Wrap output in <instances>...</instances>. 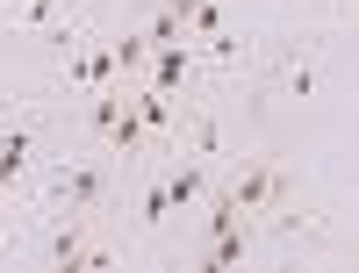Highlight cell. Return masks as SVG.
Instances as JSON below:
<instances>
[{
	"instance_id": "6da1fadb",
	"label": "cell",
	"mask_w": 359,
	"mask_h": 273,
	"mask_svg": "<svg viewBox=\"0 0 359 273\" xmlns=\"http://www.w3.org/2000/svg\"><path fill=\"white\" fill-rule=\"evenodd\" d=\"M115 194H123V173H115V151H72L57 144L50 166L36 173V187H29V201H36V216H108Z\"/></svg>"
},
{
	"instance_id": "7a4b0ae2",
	"label": "cell",
	"mask_w": 359,
	"mask_h": 273,
	"mask_svg": "<svg viewBox=\"0 0 359 273\" xmlns=\"http://www.w3.org/2000/svg\"><path fill=\"white\" fill-rule=\"evenodd\" d=\"M57 151V130L43 108H0V194L8 201H29V187H36V173L50 166Z\"/></svg>"
},
{
	"instance_id": "3957f363",
	"label": "cell",
	"mask_w": 359,
	"mask_h": 273,
	"mask_svg": "<svg viewBox=\"0 0 359 273\" xmlns=\"http://www.w3.org/2000/svg\"><path fill=\"white\" fill-rule=\"evenodd\" d=\"M216 187L237 201V208H245V216H273V208L280 201H294V194H302V180H294L280 159H259V151H237V159L216 173Z\"/></svg>"
},
{
	"instance_id": "277c9868",
	"label": "cell",
	"mask_w": 359,
	"mask_h": 273,
	"mask_svg": "<svg viewBox=\"0 0 359 273\" xmlns=\"http://www.w3.org/2000/svg\"><path fill=\"white\" fill-rule=\"evenodd\" d=\"M43 223V237H36V259L43 266H108L115 259V245H101V237H94V223L101 216H36Z\"/></svg>"
},
{
	"instance_id": "5b68a950",
	"label": "cell",
	"mask_w": 359,
	"mask_h": 273,
	"mask_svg": "<svg viewBox=\"0 0 359 273\" xmlns=\"http://www.w3.org/2000/svg\"><path fill=\"white\" fill-rule=\"evenodd\" d=\"M309 94H316V36L280 44L273 65L252 79V101H309Z\"/></svg>"
},
{
	"instance_id": "8992f818",
	"label": "cell",
	"mask_w": 359,
	"mask_h": 273,
	"mask_svg": "<svg viewBox=\"0 0 359 273\" xmlns=\"http://www.w3.org/2000/svg\"><path fill=\"white\" fill-rule=\"evenodd\" d=\"M259 252V216H245V223H230V230H216V237H201V252H194V266L201 273H223V266H245Z\"/></svg>"
},
{
	"instance_id": "52a82bcc",
	"label": "cell",
	"mask_w": 359,
	"mask_h": 273,
	"mask_svg": "<svg viewBox=\"0 0 359 273\" xmlns=\"http://www.w3.org/2000/svg\"><path fill=\"white\" fill-rule=\"evenodd\" d=\"M194 72H201V51H194V36H180V44H158L151 51V86H165V94H187L194 86Z\"/></svg>"
},
{
	"instance_id": "ba28073f",
	"label": "cell",
	"mask_w": 359,
	"mask_h": 273,
	"mask_svg": "<svg viewBox=\"0 0 359 273\" xmlns=\"http://www.w3.org/2000/svg\"><path fill=\"white\" fill-rule=\"evenodd\" d=\"M65 15H79V0H22V8H15V29H22V36H43V29H57Z\"/></svg>"
},
{
	"instance_id": "9c48e42d",
	"label": "cell",
	"mask_w": 359,
	"mask_h": 273,
	"mask_svg": "<svg viewBox=\"0 0 359 273\" xmlns=\"http://www.w3.org/2000/svg\"><path fill=\"white\" fill-rule=\"evenodd\" d=\"M22 245V201H8V194H0V259H8Z\"/></svg>"
},
{
	"instance_id": "30bf717a",
	"label": "cell",
	"mask_w": 359,
	"mask_h": 273,
	"mask_svg": "<svg viewBox=\"0 0 359 273\" xmlns=\"http://www.w3.org/2000/svg\"><path fill=\"white\" fill-rule=\"evenodd\" d=\"M15 8H22V0H0V15H8V22H15Z\"/></svg>"
},
{
	"instance_id": "8fae6325",
	"label": "cell",
	"mask_w": 359,
	"mask_h": 273,
	"mask_svg": "<svg viewBox=\"0 0 359 273\" xmlns=\"http://www.w3.org/2000/svg\"><path fill=\"white\" fill-rule=\"evenodd\" d=\"M345 15H352V22H359V0H345Z\"/></svg>"
},
{
	"instance_id": "7c38bea8",
	"label": "cell",
	"mask_w": 359,
	"mask_h": 273,
	"mask_svg": "<svg viewBox=\"0 0 359 273\" xmlns=\"http://www.w3.org/2000/svg\"><path fill=\"white\" fill-rule=\"evenodd\" d=\"M0 108H8V101H0Z\"/></svg>"
}]
</instances>
